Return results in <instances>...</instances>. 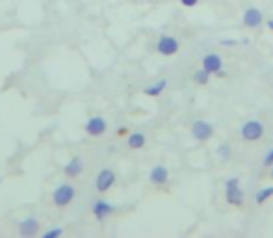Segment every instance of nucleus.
<instances>
[{
  "instance_id": "nucleus-24",
  "label": "nucleus",
  "mask_w": 273,
  "mask_h": 238,
  "mask_svg": "<svg viewBox=\"0 0 273 238\" xmlns=\"http://www.w3.org/2000/svg\"><path fill=\"white\" fill-rule=\"evenodd\" d=\"M272 177H273V168H272Z\"/></svg>"
},
{
  "instance_id": "nucleus-13",
  "label": "nucleus",
  "mask_w": 273,
  "mask_h": 238,
  "mask_svg": "<svg viewBox=\"0 0 273 238\" xmlns=\"http://www.w3.org/2000/svg\"><path fill=\"white\" fill-rule=\"evenodd\" d=\"M82 170H84V164L78 156H75V158L69 162V164H65V168H63L67 177H78V175L82 173Z\"/></svg>"
},
{
  "instance_id": "nucleus-17",
  "label": "nucleus",
  "mask_w": 273,
  "mask_h": 238,
  "mask_svg": "<svg viewBox=\"0 0 273 238\" xmlns=\"http://www.w3.org/2000/svg\"><path fill=\"white\" fill-rule=\"evenodd\" d=\"M208 78H210V73H208V71H205V69H201V71H197V73L193 75V80H195L197 84H201V86L207 84Z\"/></svg>"
},
{
  "instance_id": "nucleus-10",
  "label": "nucleus",
  "mask_w": 273,
  "mask_h": 238,
  "mask_svg": "<svg viewBox=\"0 0 273 238\" xmlns=\"http://www.w3.org/2000/svg\"><path fill=\"white\" fill-rule=\"evenodd\" d=\"M39 233V223L35 218H26L21 225H19V235L21 237H35Z\"/></svg>"
},
{
  "instance_id": "nucleus-9",
  "label": "nucleus",
  "mask_w": 273,
  "mask_h": 238,
  "mask_svg": "<svg viewBox=\"0 0 273 238\" xmlns=\"http://www.w3.org/2000/svg\"><path fill=\"white\" fill-rule=\"evenodd\" d=\"M243 25L247 28H257L262 25V11L257 8H249L243 13Z\"/></svg>"
},
{
  "instance_id": "nucleus-18",
  "label": "nucleus",
  "mask_w": 273,
  "mask_h": 238,
  "mask_svg": "<svg viewBox=\"0 0 273 238\" xmlns=\"http://www.w3.org/2000/svg\"><path fill=\"white\" fill-rule=\"evenodd\" d=\"M217 153H219L221 158H229V156H231V147H229V144L219 145V147H217Z\"/></svg>"
},
{
  "instance_id": "nucleus-1",
  "label": "nucleus",
  "mask_w": 273,
  "mask_h": 238,
  "mask_svg": "<svg viewBox=\"0 0 273 238\" xmlns=\"http://www.w3.org/2000/svg\"><path fill=\"white\" fill-rule=\"evenodd\" d=\"M225 190H227V203L231 205H236V207H240L243 203V190L240 188V180L236 177L229 178L227 182H225Z\"/></svg>"
},
{
  "instance_id": "nucleus-2",
  "label": "nucleus",
  "mask_w": 273,
  "mask_h": 238,
  "mask_svg": "<svg viewBox=\"0 0 273 238\" xmlns=\"http://www.w3.org/2000/svg\"><path fill=\"white\" fill-rule=\"evenodd\" d=\"M262 134H264V127H262L260 121L249 119V121H245V123L242 125V138H243L245 142H257V140L262 138Z\"/></svg>"
},
{
  "instance_id": "nucleus-4",
  "label": "nucleus",
  "mask_w": 273,
  "mask_h": 238,
  "mask_svg": "<svg viewBox=\"0 0 273 238\" xmlns=\"http://www.w3.org/2000/svg\"><path fill=\"white\" fill-rule=\"evenodd\" d=\"M179 41L175 39L173 35H162L160 37V41H158L156 49L160 54H164V56H173V54H177L179 52Z\"/></svg>"
},
{
  "instance_id": "nucleus-21",
  "label": "nucleus",
  "mask_w": 273,
  "mask_h": 238,
  "mask_svg": "<svg viewBox=\"0 0 273 238\" xmlns=\"http://www.w3.org/2000/svg\"><path fill=\"white\" fill-rule=\"evenodd\" d=\"M182 6H186V8H193V6H197L199 0H181Z\"/></svg>"
},
{
  "instance_id": "nucleus-6",
  "label": "nucleus",
  "mask_w": 273,
  "mask_h": 238,
  "mask_svg": "<svg viewBox=\"0 0 273 238\" xmlns=\"http://www.w3.org/2000/svg\"><path fill=\"white\" fill-rule=\"evenodd\" d=\"M114 182H116V173L112 170H102L97 175V180H95V186L99 192H108L110 188L114 186Z\"/></svg>"
},
{
  "instance_id": "nucleus-20",
  "label": "nucleus",
  "mask_w": 273,
  "mask_h": 238,
  "mask_svg": "<svg viewBox=\"0 0 273 238\" xmlns=\"http://www.w3.org/2000/svg\"><path fill=\"white\" fill-rule=\"evenodd\" d=\"M264 166H273V149L264 156Z\"/></svg>"
},
{
  "instance_id": "nucleus-14",
  "label": "nucleus",
  "mask_w": 273,
  "mask_h": 238,
  "mask_svg": "<svg viewBox=\"0 0 273 238\" xmlns=\"http://www.w3.org/2000/svg\"><path fill=\"white\" fill-rule=\"evenodd\" d=\"M166 86H167V80H158L156 84L145 88V95H149V97H158V95L166 89Z\"/></svg>"
},
{
  "instance_id": "nucleus-23",
  "label": "nucleus",
  "mask_w": 273,
  "mask_h": 238,
  "mask_svg": "<svg viewBox=\"0 0 273 238\" xmlns=\"http://www.w3.org/2000/svg\"><path fill=\"white\" fill-rule=\"evenodd\" d=\"M268 28H270V30H273V19L270 21V23H268Z\"/></svg>"
},
{
  "instance_id": "nucleus-11",
  "label": "nucleus",
  "mask_w": 273,
  "mask_h": 238,
  "mask_svg": "<svg viewBox=\"0 0 273 238\" xmlns=\"http://www.w3.org/2000/svg\"><path fill=\"white\" fill-rule=\"evenodd\" d=\"M112 212H114V207L108 203V201H97V203L93 205V214H95V218L99 221L108 218Z\"/></svg>"
},
{
  "instance_id": "nucleus-5",
  "label": "nucleus",
  "mask_w": 273,
  "mask_h": 238,
  "mask_svg": "<svg viewBox=\"0 0 273 238\" xmlns=\"http://www.w3.org/2000/svg\"><path fill=\"white\" fill-rule=\"evenodd\" d=\"M191 134L199 142H205V140H208V138L214 134V127L210 123H207V121L199 119V121L193 123V127H191Z\"/></svg>"
},
{
  "instance_id": "nucleus-3",
  "label": "nucleus",
  "mask_w": 273,
  "mask_h": 238,
  "mask_svg": "<svg viewBox=\"0 0 273 238\" xmlns=\"http://www.w3.org/2000/svg\"><path fill=\"white\" fill-rule=\"evenodd\" d=\"M75 194H76V190L71 186V184H60V186L54 190V194H52L54 205H56V207H67V205L75 199Z\"/></svg>"
},
{
  "instance_id": "nucleus-12",
  "label": "nucleus",
  "mask_w": 273,
  "mask_h": 238,
  "mask_svg": "<svg viewBox=\"0 0 273 238\" xmlns=\"http://www.w3.org/2000/svg\"><path fill=\"white\" fill-rule=\"evenodd\" d=\"M149 177L154 184H164V182L167 180V177H169V173H167V170L162 166V164H158V166H154V168L151 170Z\"/></svg>"
},
{
  "instance_id": "nucleus-22",
  "label": "nucleus",
  "mask_w": 273,
  "mask_h": 238,
  "mask_svg": "<svg viewBox=\"0 0 273 238\" xmlns=\"http://www.w3.org/2000/svg\"><path fill=\"white\" fill-rule=\"evenodd\" d=\"M236 39H221V45H225V47H234L236 45Z\"/></svg>"
},
{
  "instance_id": "nucleus-16",
  "label": "nucleus",
  "mask_w": 273,
  "mask_h": 238,
  "mask_svg": "<svg viewBox=\"0 0 273 238\" xmlns=\"http://www.w3.org/2000/svg\"><path fill=\"white\" fill-rule=\"evenodd\" d=\"M273 196V186H268V188H262L260 192L257 194V203L262 205L266 201V199H270V197Z\"/></svg>"
},
{
  "instance_id": "nucleus-8",
  "label": "nucleus",
  "mask_w": 273,
  "mask_h": 238,
  "mask_svg": "<svg viewBox=\"0 0 273 238\" xmlns=\"http://www.w3.org/2000/svg\"><path fill=\"white\" fill-rule=\"evenodd\" d=\"M221 67H223V60H221V56H217V54H207V56L203 58V69L208 71L210 75L219 73Z\"/></svg>"
},
{
  "instance_id": "nucleus-19",
  "label": "nucleus",
  "mask_w": 273,
  "mask_h": 238,
  "mask_svg": "<svg viewBox=\"0 0 273 238\" xmlns=\"http://www.w3.org/2000/svg\"><path fill=\"white\" fill-rule=\"evenodd\" d=\"M61 233H63L61 229H50L43 235V238H58V237H61Z\"/></svg>"
},
{
  "instance_id": "nucleus-15",
  "label": "nucleus",
  "mask_w": 273,
  "mask_h": 238,
  "mask_svg": "<svg viewBox=\"0 0 273 238\" xmlns=\"http://www.w3.org/2000/svg\"><path fill=\"white\" fill-rule=\"evenodd\" d=\"M145 145V134H141V132H132L130 136H128V147L130 149H141Z\"/></svg>"
},
{
  "instance_id": "nucleus-7",
  "label": "nucleus",
  "mask_w": 273,
  "mask_h": 238,
  "mask_svg": "<svg viewBox=\"0 0 273 238\" xmlns=\"http://www.w3.org/2000/svg\"><path fill=\"white\" fill-rule=\"evenodd\" d=\"M106 121L102 118H91L88 123H86V132L90 134V136H102L104 132H106Z\"/></svg>"
}]
</instances>
